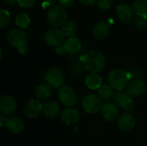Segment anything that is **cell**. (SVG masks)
Listing matches in <instances>:
<instances>
[{
    "label": "cell",
    "mask_w": 147,
    "mask_h": 146,
    "mask_svg": "<svg viewBox=\"0 0 147 146\" xmlns=\"http://www.w3.org/2000/svg\"><path fill=\"white\" fill-rule=\"evenodd\" d=\"M84 69L91 73H98L106 65L104 55L98 51H90L81 57Z\"/></svg>",
    "instance_id": "obj_1"
},
{
    "label": "cell",
    "mask_w": 147,
    "mask_h": 146,
    "mask_svg": "<svg viewBox=\"0 0 147 146\" xmlns=\"http://www.w3.org/2000/svg\"><path fill=\"white\" fill-rule=\"evenodd\" d=\"M130 79L129 73L121 69H115L109 74V85L115 90L121 91L127 86Z\"/></svg>",
    "instance_id": "obj_2"
},
{
    "label": "cell",
    "mask_w": 147,
    "mask_h": 146,
    "mask_svg": "<svg viewBox=\"0 0 147 146\" xmlns=\"http://www.w3.org/2000/svg\"><path fill=\"white\" fill-rule=\"evenodd\" d=\"M47 17L50 25L58 28L64 26L66 23L67 14L62 6L53 5L48 9Z\"/></svg>",
    "instance_id": "obj_3"
},
{
    "label": "cell",
    "mask_w": 147,
    "mask_h": 146,
    "mask_svg": "<svg viewBox=\"0 0 147 146\" xmlns=\"http://www.w3.org/2000/svg\"><path fill=\"white\" fill-rule=\"evenodd\" d=\"M44 79L46 83L51 87L58 89L62 87V85L65 83V75L61 69L58 67H53L46 71L44 75Z\"/></svg>",
    "instance_id": "obj_4"
},
{
    "label": "cell",
    "mask_w": 147,
    "mask_h": 146,
    "mask_svg": "<svg viewBox=\"0 0 147 146\" xmlns=\"http://www.w3.org/2000/svg\"><path fill=\"white\" fill-rule=\"evenodd\" d=\"M8 42L17 50H22L26 47L28 38L26 34L20 28H13L7 34Z\"/></svg>",
    "instance_id": "obj_5"
},
{
    "label": "cell",
    "mask_w": 147,
    "mask_h": 146,
    "mask_svg": "<svg viewBox=\"0 0 147 146\" xmlns=\"http://www.w3.org/2000/svg\"><path fill=\"white\" fill-rule=\"evenodd\" d=\"M82 107L85 113L92 114L101 111L103 106L102 101L98 96L90 94L84 97L82 101Z\"/></svg>",
    "instance_id": "obj_6"
},
{
    "label": "cell",
    "mask_w": 147,
    "mask_h": 146,
    "mask_svg": "<svg viewBox=\"0 0 147 146\" xmlns=\"http://www.w3.org/2000/svg\"><path fill=\"white\" fill-rule=\"evenodd\" d=\"M65 34L59 28H50L46 31L44 34L45 42L51 46L59 47L65 43Z\"/></svg>",
    "instance_id": "obj_7"
},
{
    "label": "cell",
    "mask_w": 147,
    "mask_h": 146,
    "mask_svg": "<svg viewBox=\"0 0 147 146\" xmlns=\"http://www.w3.org/2000/svg\"><path fill=\"white\" fill-rule=\"evenodd\" d=\"M58 95H59V99L60 102L67 108L73 107L77 102L76 92L72 88L69 86L61 87L60 89L59 90Z\"/></svg>",
    "instance_id": "obj_8"
},
{
    "label": "cell",
    "mask_w": 147,
    "mask_h": 146,
    "mask_svg": "<svg viewBox=\"0 0 147 146\" xmlns=\"http://www.w3.org/2000/svg\"><path fill=\"white\" fill-rule=\"evenodd\" d=\"M146 85L144 81L140 79H134L130 81L127 86V92L130 97H140L145 94Z\"/></svg>",
    "instance_id": "obj_9"
},
{
    "label": "cell",
    "mask_w": 147,
    "mask_h": 146,
    "mask_svg": "<svg viewBox=\"0 0 147 146\" xmlns=\"http://www.w3.org/2000/svg\"><path fill=\"white\" fill-rule=\"evenodd\" d=\"M17 108L16 101L10 96L5 95L0 98V111L3 115L13 114Z\"/></svg>",
    "instance_id": "obj_10"
},
{
    "label": "cell",
    "mask_w": 147,
    "mask_h": 146,
    "mask_svg": "<svg viewBox=\"0 0 147 146\" xmlns=\"http://www.w3.org/2000/svg\"><path fill=\"white\" fill-rule=\"evenodd\" d=\"M43 110V105L39 100L32 99L28 102L24 107V114L29 119L37 118Z\"/></svg>",
    "instance_id": "obj_11"
},
{
    "label": "cell",
    "mask_w": 147,
    "mask_h": 146,
    "mask_svg": "<svg viewBox=\"0 0 147 146\" xmlns=\"http://www.w3.org/2000/svg\"><path fill=\"white\" fill-rule=\"evenodd\" d=\"M116 15L118 19L123 23H129L133 21L134 11L128 4L121 3L119 4L116 8Z\"/></svg>",
    "instance_id": "obj_12"
},
{
    "label": "cell",
    "mask_w": 147,
    "mask_h": 146,
    "mask_svg": "<svg viewBox=\"0 0 147 146\" xmlns=\"http://www.w3.org/2000/svg\"><path fill=\"white\" fill-rule=\"evenodd\" d=\"M80 120L79 112L71 108H68L65 109L61 114V120L66 126H72L77 124Z\"/></svg>",
    "instance_id": "obj_13"
},
{
    "label": "cell",
    "mask_w": 147,
    "mask_h": 146,
    "mask_svg": "<svg viewBox=\"0 0 147 146\" xmlns=\"http://www.w3.org/2000/svg\"><path fill=\"white\" fill-rule=\"evenodd\" d=\"M136 125V120L131 114H124L118 119V126L123 132L132 131Z\"/></svg>",
    "instance_id": "obj_14"
},
{
    "label": "cell",
    "mask_w": 147,
    "mask_h": 146,
    "mask_svg": "<svg viewBox=\"0 0 147 146\" xmlns=\"http://www.w3.org/2000/svg\"><path fill=\"white\" fill-rule=\"evenodd\" d=\"M101 111L102 117L108 121H114L119 116V108L115 103H106Z\"/></svg>",
    "instance_id": "obj_15"
},
{
    "label": "cell",
    "mask_w": 147,
    "mask_h": 146,
    "mask_svg": "<svg viewBox=\"0 0 147 146\" xmlns=\"http://www.w3.org/2000/svg\"><path fill=\"white\" fill-rule=\"evenodd\" d=\"M5 126L9 132L14 134H17L22 131L24 128V124L19 117H10L5 120Z\"/></svg>",
    "instance_id": "obj_16"
},
{
    "label": "cell",
    "mask_w": 147,
    "mask_h": 146,
    "mask_svg": "<svg viewBox=\"0 0 147 146\" xmlns=\"http://www.w3.org/2000/svg\"><path fill=\"white\" fill-rule=\"evenodd\" d=\"M93 35L98 40L105 39L109 34V25L106 22H98L95 24L92 30Z\"/></svg>",
    "instance_id": "obj_17"
},
{
    "label": "cell",
    "mask_w": 147,
    "mask_h": 146,
    "mask_svg": "<svg viewBox=\"0 0 147 146\" xmlns=\"http://www.w3.org/2000/svg\"><path fill=\"white\" fill-rule=\"evenodd\" d=\"M42 111L47 118H56L60 114V108L58 103L53 102H48L43 105Z\"/></svg>",
    "instance_id": "obj_18"
},
{
    "label": "cell",
    "mask_w": 147,
    "mask_h": 146,
    "mask_svg": "<svg viewBox=\"0 0 147 146\" xmlns=\"http://www.w3.org/2000/svg\"><path fill=\"white\" fill-rule=\"evenodd\" d=\"M102 79L101 76L97 73H90L85 78L86 86L92 90L98 89L102 84Z\"/></svg>",
    "instance_id": "obj_19"
},
{
    "label": "cell",
    "mask_w": 147,
    "mask_h": 146,
    "mask_svg": "<svg viewBox=\"0 0 147 146\" xmlns=\"http://www.w3.org/2000/svg\"><path fill=\"white\" fill-rule=\"evenodd\" d=\"M81 46H82V45H81L80 40L76 37L68 38L65 41L64 46H63V47L69 53H76V52H78L81 49Z\"/></svg>",
    "instance_id": "obj_20"
},
{
    "label": "cell",
    "mask_w": 147,
    "mask_h": 146,
    "mask_svg": "<svg viewBox=\"0 0 147 146\" xmlns=\"http://www.w3.org/2000/svg\"><path fill=\"white\" fill-rule=\"evenodd\" d=\"M52 93H53L52 87L47 83L39 84L35 89V96L40 100H45L48 98L52 95Z\"/></svg>",
    "instance_id": "obj_21"
},
{
    "label": "cell",
    "mask_w": 147,
    "mask_h": 146,
    "mask_svg": "<svg viewBox=\"0 0 147 146\" xmlns=\"http://www.w3.org/2000/svg\"><path fill=\"white\" fill-rule=\"evenodd\" d=\"M133 9L137 15L147 16V0H134Z\"/></svg>",
    "instance_id": "obj_22"
},
{
    "label": "cell",
    "mask_w": 147,
    "mask_h": 146,
    "mask_svg": "<svg viewBox=\"0 0 147 146\" xmlns=\"http://www.w3.org/2000/svg\"><path fill=\"white\" fill-rule=\"evenodd\" d=\"M62 31L64 32L65 35L67 36L68 38L70 37H75V35L78 32V28L77 24L74 22H67L62 28Z\"/></svg>",
    "instance_id": "obj_23"
},
{
    "label": "cell",
    "mask_w": 147,
    "mask_h": 146,
    "mask_svg": "<svg viewBox=\"0 0 147 146\" xmlns=\"http://www.w3.org/2000/svg\"><path fill=\"white\" fill-rule=\"evenodd\" d=\"M98 96L102 99V101H109L113 96V89L107 84H102L98 89Z\"/></svg>",
    "instance_id": "obj_24"
},
{
    "label": "cell",
    "mask_w": 147,
    "mask_h": 146,
    "mask_svg": "<svg viewBox=\"0 0 147 146\" xmlns=\"http://www.w3.org/2000/svg\"><path fill=\"white\" fill-rule=\"evenodd\" d=\"M15 22H16V25L18 28H28V26L30 23V18H29V16L27 14H25V13H20L19 15H16V20H15Z\"/></svg>",
    "instance_id": "obj_25"
},
{
    "label": "cell",
    "mask_w": 147,
    "mask_h": 146,
    "mask_svg": "<svg viewBox=\"0 0 147 146\" xmlns=\"http://www.w3.org/2000/svg\"><path fill=\"white\" fill-rule=\"evenodd\" d=\"M131 97L127 94V92L125 91H118L115 96H114V101L116 105L121 107L127 100H129Z\"/></svg>",
    "instance_id": "obj_26"
},
{
    "label": "cell",
    "mask_w": 147,
    "mask_h": 146,
    "mask_svg": "<svg viewBox=\"0 0 147 146\" xmlns=\"http://www.w3.org/2000/svg\"><path fill=\"white\" fill-rule=\"evenodd\" d=\"M11 17H10V14L8 10L1 9H0V28H6L9 22H10Z\"/></svg>",
    "instance_id": "obj_27"
},
{
    "label": "cell",
    "mask_w": 147,
    "mask_h": 146,
    "mask_svg": "<svg viewBox=\"0 0 147 146\" xmlns=\"http://www.w3.org/2000/svg\"><path fill=\"white\" fill-rule=\"evenodd\" d=\"M134 25L138 29L145 28L147 26V16L137 15V17L134 20Z\"/></svg>",
    "instance_id": "obj_28"
},
{
    "label": "cell",
    "mask_w": 147,
    "mask_h": 146,
    "mask_svg": "<svg viewBox=\"0 0 147 146\" xmlns=\"http://www.w3.org/2000/svg\"><path fill=\"white\" fill-rule=\"evenodd\" d=\"M97 7L102 10L109 9L112 7L113 1L112 0H97Z\"/></svg>",
    "instance_id": "obj_29"
},
{
    "label": "cell",
    "mask_w": 147,
    "mask_h": 146,
    "mask_svg": "<svg viewBox=\"0 0 147 146\" xmlns=\"http://www.w3.org/2000/svg\"><path fill=\"white\" fill-rule=\"evenodd\" d=\"M35 2H36V0H17L18 4L21 7L25 8V9H28V8L34 6Z\"/></svg>",
    "instance_id": "obj_30"
},
{
    "label": "cell",
    "mask_w": 147,
    "mask_h": 146,
    "mask_svg": "<svg viewBox=\"0 0 147 146\" xmlns=\"http://www.w3.org/2000/svg\"><path fill=\"white\" fill-rule=\"evenodd\" d=\"M134 107H135V103H134V102L130 98V99L127 100L121 108H123V109H125V110H127V111H128V112H132V111L134 109Z\"/></svg>",
    "instance_id": "obj_31"
},
{
    "label": "cell",
    "mask_w": 147,
    "mask_h": 146,
    "mask_svg": "<svg viewBox=\"0 0 147 146\" xmlns=\"http://www.w3.org/2000/svg\"><path fill=\"white\" fill-rule=\"evenodd\" d=\"M59 4L63 8H70L74 5L75 0H59Z\"/></svg>",
    "instance_id": "obj_32"
},
{
    "label": "cell",
    "mask_w": 147,
    "mask_h": 146,
    "mask_svg": "<svg viewBox=\"0 0 147 146\" xmlns=\"http://www.w3.org/2000/svg\"><path fill=\"white\" fill-rule=\"evenodd\" d=\"M78 2L84 6H92L97 3V0H78Z\"/></svg>",
    "instance_id": "obj_33"
},
{
    "label": "cell",
    "mask_w": 147,
    "mask_h": 146,
    "mask_svg": "<svg viewBox=\"0 0 147 146\" xmlns=\"http://www.w3.org/2000/svg\"><path fill=\"white\" fill-rule=\"evenodd\" d=\"M56 51H57V52H58L59 54H61V55H64V54L67 53L66 50H65L64 47H57Z\"/></svg>",
    "instance_id": "obj_34"
},
{
    "label": "cell",
    "mask_w": 147,
    "mask_h": 146,
    "mask_svg": "<svg viewBox=\"0 0 147 146\" xmlns=\"http://www.w3.org/2000/svg\"><path fill=\"white\" fill-rule=\"evenodd\" d=\"M3 1V3H4V4H6V5H12V4H14L17 0H2Z\"/></svg>",
    "instance_id": "obj_35"
},
{
    "label": "cell",
    "mask_w": 147,
    "mask_h": 146,
    "mask_svg": "<svg viewBox=\"0 0 147 146\" xmlns=\"http://www.w3.org/2000/svg\"><path fill=\"white\" fill-rule=\"evenodd\" d=\"M45 1H46V3H48V4H54L56 2H58V1H59V0H45Z\"/></svg>",
    "instance_id": "obj_36"
}]
</instances>
